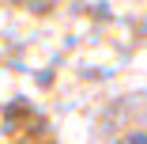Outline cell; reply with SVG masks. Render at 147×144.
Here are the masks:
<instances>
[{"label":"cell","mask_w":147,"mask_h":144,"mask_svg":"<svg viewBox=\"0 0 147 144\" xmlns=\"http://www.w3.org/2000/svg\"><path fill=\"white\" fill-rule=\"evenodd\" d=\"M94 144H147V95H125L109 102Z\"/></svg>","instance_id":"1"}]
</instances>
